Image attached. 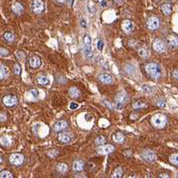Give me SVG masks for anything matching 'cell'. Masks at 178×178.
Segmentation results:
<instances>
[{
	"mask_svg": "<svg viewBox=\"0 0 178 178\" xmlns=\"http://www.w3.org/2000/svg\"><path fill=\"white\" fill-rule=\"evenodd\" d=\"M41 59H40L39 56H36V55H33V56H30L29 58V65L31 66L32 68H38L41 66Z\"/></svg>",
	"mask_w": 178,
	"mask_h": 178,
	"instance_id": "cell-14",
	"label": "cell"
},
{
	"mask_svg": "<svg viewBox=\"0 0 178 178\" xmlns=\"http://www.w3.org/2000/svg\"><path fill=\"white\" fill-rule=\"evenodd\" d=\"M115 101H116L119 108H121V105L125 104V103H127V101H128V95L125 92H123V91H121V92H119L118 94L116 95Z\"/></svg>",
	"mask_w": 178,
	"mask_h": 178,
	"instance_id": "cell-10",
	"label": "cell"
},
{
	"mask_svg": "<svg viewBox=\"0 0 178 178\" xmlns=\"http://www.w3.org/2000/svg\"><path fill=\"white\" fill-rule=\"evenodd\" d=\"M44 7H45V5H44V2L42 0H33L31 4L32 11L35 14H41L44 11Z\"/></svg>",
	"mask_w": 178,
	"mask_h": 178,
	"instance_id": "cell-8",
	"label": "cell"
},
{
	"mask_svg": "<svg viewBox=\"0 0 178 178\" xmlns=\"http://www.w3.org/2000/svg\"><path fill=\"white\" fill-rule=\"evenodd\" d=\"M155 1H156V2H159V1H161V0H155Z\"/></svg>",
	"mask_w": 178,
	"mask_h": 178,
	"instance_id": "cell-49",
	"label": "cell"
},
{
	"mask_svg": "<svg viewBox=\"0 0 178 178\" xmlns=\"http://www.w3.org/2000/svg\"><path fill=\"white\" fill-rule=\"evenodd\" d=\"M0 52H1V56H2V57H3V56H7L8 54H9L8 50L5 49V48H3V47L0 48Z\"/></svg>",
	"mask_w": 178,
	"mask_h": 178,
	"instance_id": "cell-36",
	"label": "cell"
},
{
	"mask_svg": "<svg viewBox=\"0 0 178 178\" xmlns=\"http://www.w3.org/2000/svg\"><path fill=\"white\" fill-rule=\"evenodd\" d=\"M72 169L74 171H82L84 169V162L82 160L74 161L73 165H72Z\"/></svg>",
	"mask_w": 178,
	"mask_h": 178,
	"instance_id": "cell-20",
	"label": "cell"
},
{
	"mask_svg": "<svg viewBox=\"0 0 178 178\" xmlns=\"http://www.w3.org/2000/svg\"><path fill=\"white\" fill-rule=\"evenodd\" d=\"M37 82L40 85H48L49 84V79H48L47 76L44 75H38L37 76Z\"/></svg>",
	"mask_w": 178,
	"mask_h": 178,
	"instance_id": "cell-23",
	"label": "cell"
},
{
	"mask_svg": "<svg viewBox=\"0 0 178 178\" xmlns=\"http://www.w3.org/2000/svg\"><path fill=\"white\" fill-rule=\"evenodd\" d=\"M105 142H106V138H105L104 136H99L95 139V143H96V145H103Z\"/></svg>",
	"mask_w": 178,
	"mask_h": 178,
	"instance_id": "cell-29",
	"label": "cell"
},
{
	"mask_svg": "<svg viewBox=\"0 0 178 178\" xmlns=\"http://www.w3.org/2000/svg\"><path fill=\"white\" fill-rule=\"evenodd\" d=\"M141 157L147 162H153L157 159V155L154 151L149 150V149H145L141 152Z\"/></svg>",
	"mask_w": 178,
	"mask_h": 178,
	"instance_id": "cell-7",
	"label": "cell"
},
{
	"mask_svg": "<svg viewBox=\"0 0 178 178\" xmlns=\"http://www.w3.org/2000/svg\"><path fill=\"white\" fill-rule=\"evenodd\" d=\"M54 1L57 4H59V5H64V4H67L70 0H54Z\"/></svg>",
	"mask_w": 178,
	"mask_h": 178,
	"instance_id": "cell-37",
	"label": "cell"
},
{
	"mask_svg": "<svg viewBox=\"0 0 178 178\" xmlns=\"http://www.w3.org/2000/svg\"><path fill=\"white\" fill-rule=\"evenodd\" d=\"M9 162L13 166H20L24 162V156L20 153H13L9 156Z\"/></svg>",
	"mask_w": 178,
	"mask_h": 178,
	"instance_id": "cell-3",
	"label": "cell"
},
{
	"mask_svg": "<svg viewBox=\"0 0 178 178\" xmlns=\"http://www.w3.org/2000/svg\"><path fill=\"white\" fill-rule=\"evenodd\" d=\"M104 104H105V105H106V106H107V107H109V108H110V109H111V110H112V109H113V108H112V106H111V105H110V104H109V102H106V101H104Z\"/></svg>",
	"mask_w": 178,
	"mask_h": 178,
	"instance_id": "cell-47",
	"label": "cell"
},
{
	"mask_svg": "<svg viewBox=\"0 0 178 178\" xmlns=\"http://www.w3.org/2000/svg\"><path fill=\"white\" fill-rule=\"evenodd\" d=\"M145 70H146V73L153 79L157 80L161 77V68L157 63L152 62V63L147 64Z\"/></svg>",
	"mask_w": 178,
	"mask_h": 178,
	"instance_id": "cell-1",
	"label": "cell"
},
{
	"mask_svg": "<svg viewBox=\"0 0 178 178\" xmlns=\"http://www.w3.org/2000/svg\"><path fill=\"white\" fill-rule=\"evenodd\" d=\"M7 74H8V68L5 65L1 64L0 65V79L3 80L7 76Z\"/></svg>",
	"mask_w": 178,
	"mask_h": 178,
	"instance_id": "cell-26",
	"label": "cell"
},
{
	"mask_svg": "<svg viewBox=\"0 0 178 178\" xmlns=\"http://www.w3.org/2000/svg\"><path fill=\"white\" fill-rule=\"evenodd\" d=\"M11 9L16 15H21L24 11V7L21 3H18V2H14L11 5Z\"/></svg>",
	"mask_w": 178,
	"mask_h": 178,
	"instance_id": "cell-15",
	"label": "cell"
},
{
	"mask_svg": "<svg viewBox=\"0 0 178 178\" xmlns=\"http://www.w3.org/2000/svg\"><path fill=\"white\" fill-rule=\"evenodd\" d=\"M113 140H114L116 143H119V144H121V143H123V142H124V140H125L124 134H122V133H120V132L114 133V135H113Z\"/></svg>",
	"mask_w": 178,
	"mask_h": 178,
	"instance_id": "cell-21",
	"label": "cell"
},
{
	"mask_svg": "<svg viewBox=\"0 0 178 178\" xmlns=\"http://www.w3.org/2000/svg\"><path fill=\"white\" fill-rule=\"evenodd\" d=\"M112 177H117V178L122 177V169L118 168L117 170H115V172H114V174H113Z\"/></svg>",
	"mask_w": 178,
	"mask_h": 178,
	"instance_id": "cell-33",
	"label": "cell"
},
{
	"mask_svg": "<svg viewBox=\"0 0 178 178\" xmlns=\"http://www.w3.org/2000/svg\"><path fill=\"white\" fill-rule=\"evenodd\" d=\"M98 79H99V81L104 84H111L113 82V77L110 74H107V73L100 74V75L98 76Z\"/></svg>",
	"mask_w": 178,
	"mask_h": 178,
	"instance_id": "cell-16",
	"label": "cell"
},
{
	"mask_svg": "<svg viewBox=\"0 0 178 178\" xmlns=\"http://www.w3.org/2000/svg\"><path fill=\"white\" fill-rule=\"evenodd\" d=\"M67 169H68V166L65 164V163H59V164L57 165V171L59 173L64 174V173H66Z\"/></svg>",
	"mask_w": 178,
	"mask_h": 178,
	"instance_id": "cell-27",
	"label": "cell"
},
{
	"mask_svg": "<svg viewBox=\"0 0 178 178\" xmlns=\"http://www.w3.org/2000/svg\"><path fill=\"white\" fill-rule=\"evenodd\" d=\"M14 73L16 75H20L21 74V68H20V65L18 63H15V65H14Z\"/></svg>",
	"mask_w": 178,
	"mask_h": 178,
	"instance_id": "cell-32",
	"label": "cell"
},
{
	"mask_svg": "<svg viewBox=\"0 0 178 178\" xmlns=\"http://www.w3.org/2000/svg\"><path fill=\"white\" fill-rule=\"evenodd\" d=\"M169 161H170L173 165L178 166V153H174V154L170 155V157H169Z\"/></svg>",
	"mask_w": 178,
	"mask_h": 178,
	"instance_id": "cell-28",
	"label": "cell"
},
{
	"mask_svg": "<svg viewBox=\"0 0 178 178\" xmlns=\"http://www.w3.org/2000/svg\"><path fill=\"white\" fill-rule=\"evenodd\" d=\"M81 26L83 28H86L87 27V24H86V20L85 19H81Z\"/></svg>",
	"mask_w": 178,
	"mask_h": 178,
	"instance_id": "cell-41",
	"label": "cell"
},
{
	"mask_svg": "<svg viewBox=\"0 0 178 178\" xmlns=\"http://www.w3.org/2000/svg\"><path fill=\"white\" fill-rule=\"evenodd\" d=\"M68 127V122L66 120H59L54 124V131L56 132H61V131L65 130L66 128Z\"/></svg>",
	"mask_w": 178,
	"mask_h": 178,
	"instance_id": "cell-13",
	"label": "cell"
},
{
	"mask_svg": "<svg viewBox=\"0 0 178 178\" xmlns=\"http://www.w3.org/2000/svg\"><path fill=\"white\" fill-rule=\"evenodd\" d=\"M30 93H31L33 97H38V95H39V91L36 90V89H31V90H30Z\"/></svg>",
	"mask_w": 178,
	"mask_h": 178,
	"instance_id": "cell-39",
	"label": "cell"
},
{
	"mask_svg": "<svg viewBox=\"0 0 178 178\" xmlns=\"http://www.w3.org/2000/svg\"><path fill=\"white\" fill-rule=\"evenodd\" d=\"M172 75H173V77H174L175 79L178 80V69L177 70H174V71H173Z\"/></svg>",
	"mask_w": 178,
	"mask_h": 178,
	"instance_id": "cell-42",
	"label": "cell"
},
{
	"mask_svg": "<svg viewBox=\"0 0 178 178\" xmlns=\"http://www.w3.org/2000/svg\"><path fill=\"white\" fill-rule=\"evenodd\" d=\"M159 177H169V175L166 174V173H160V174H159Z\"/></svg>",
	"mask_w": 178,
	"mask_h": 178,
	"instance_id": "cell-46",
	"label": "cell"
},
{
	"mask_svg": "<svg viewBox=\"0 0 178 178\" xmlns=\"http://www.w3.org/2000/svg\"><path fill=\"white\" fill-rule=\"evenodd\" d=\"M69 107H70V109H76L78 107V104L77 103H75V102H71L70 103V105H69Z\"/></svg>",
	"mask_w": 178,
	"mask_h": 178,
	"instance_id": "cell-40",
	"label": "cell"
},
{
	"mask_svg": "<svg viewBox=\"0 0 178 178\" xmlns=\"http://www.w3.org/2000/svg\"><path fill=\"white\" fill-rule=\"evenodd\" d=\"M142 90L144 91V92H146V93H151V92H152V89L149 87V86H146V85H143L142 86Z\"/></svg>",
	"mask_w": 178,
	"mask_h": 178,
	"instance_id": "cell-38",
	"label": "cell"
},
{
	"mask_svg": "<svg viewBox=\"0 0 178 178\" xmlns=\"http://www.w3.org/2000/svg\"><path fill=\"white\" fill-rule=\"evenodd\" d=\"M72 139H73V136L69 132H60L58 134V140L62 143H69Z\"/></svg>",
	"mask_w": 178,
	"mask_h": 178,
	"instance_id": "cell-12",
	"label": "cell"
},
{
	"mask_svg": "<svg viewBox=\"0 0 178 178\" xmlns=\"http://www.w3.org/2000/svg\"><path fill=\"white\" fill-rule=\"evenodd\" d=\"M152 47H153V49H154V51H156L157 53H164V52H166V49H167L165 42L161 39H155L154 41H153Z\"/></svg>",
	"mask_w": 178,
	"mask_h": 178,
	"instance_id": "cell-6",
	"label": "cell"
},
{
	"mask_svg": "<svg viewBox=\"0 0 178 178\" xmlns=\"http://www.w3.org/2000/svg\"><path fill=\"white\" fill-rule=\"evenodd\" d=\"M132 107L133 108H141V107H144V104H143L142 102H135V103H133V105H132Z\"/></svg>",
	"mask_w": 178,
	"mask_h": 178,
	"instance_id": "cell-35",
	"label": "cell"
},
{
	"mask_svg": "<svg viewBox=\"0 0 178 178\" xmlns=\"http://www.w3.org/2000/svg\"><path fill=\"white\" fill-rule=\"evenodd\" d=\"M0 177L1 178H12L13 177V175H12V173H10L9 171H1V173H0Z\"/></svg>",
	"mask_w": 178,
	"mask_h": 178,
	"instance_id": "cell-30",
	"label": "cell"
},
{
	"mask_svg": "<svg viewBox=\"0 0 178 178\" xmlns=\"http://www.w3.org/2000/svg\"><path fill=\"white\" fill-rule=\"evenodd\" d=\"M103 47H104V42H103L102 39H99L98 41H97V48H98V50H102Z\"/></svg>",
	"mask_w": 178,
	"mask_h": 178,
	"instance_id": "cell-34",
	"label": "cell"
},
{
	"mask_svg": "<svg viewBox=\"0 0 178 178\" xmlns=\"http://www.w3.org/2000/svg\"><path fill=\"white\" fill-rule=\"evenodd\" d=\"M114 151V146L110 144H103L100 145V147L97 148V153L101 155H106V154H110Z\"/></svg>",
	"mask_w": 178,
	"mask_h": 178,
	"instance_id": "cell-9",
	"label": "cell"
},
{
	"mask_svg": "<svg viewBox=\"0 0 178 178\" xmlns=\"http://www.w3.org/2000/svg\"><path fill=\"white\" fill-rule=\"evenodd\" d=\"M2 102H3V104L5 105V106L13 107L18 104V98L15 95L8 94V95H5V96L2 98Z\"/></svg>",
	"mask_w": 178,
	"mask_h": 178,
	"instance_id": "cell-5",
	"label": "cell"
},
{
	"mask_svg": "<svg viewBox=\"0 0 178 178\" xmlns=\"http://www.w3.org/2000/svg\"><path fill=\"white\" fill-rule=\"evenodd\" d=\"M167 43L170 47L177 48L178 47V37L174 35H170L167 37Z\"/></svg>",
	"mask_w": 178,
	"mask_h": 178,
	"instance_id": "cell-17",
	"label": "cell"
},
{
	"mask_svg": "<svg viewBox=\"0 0 178 178\" xmlns=\"http://www.w3.org/2000/svg\"><path fill=\"white\" fill-rule=\"evenodd\" d=\"M161 11L164 13V15L169 16L172 12V5L170 3H164L161 6Z\"/></svg>",
	"mask_w": 178,
	"mask_h": 178,
	"instance_id": "cell-18",
	"label": "cell"
},
{
	"mask_svg": "<svg viewBox=\"0 0 178 178\" xmlns=\"http://www.w3.org/2000/svg\"><path fill=\"white\" fill-rule=\"evenodd\" d=\"M151 123L156 128H164L167 124V117L162 113H156L155 115H153Z\"/></svg>",
	"mask_w": 178,
	"mask_h": 178,
	"instance_id": "cell-2",
	"label": "cell"
},
{
	"mask_svg": "<svg viewBox=\"0 0 178 178\" xmlns=\"http://www.w3.org/2000/svg\"><path fill=\"white\" fill-rule=\"evenodd\" d=\"M83 53L86 58H90L92 55V45H88V44H84L83 48Z\"/></svg>",
	"mask_w": 178,
	"mask_h": 178,
	"instance_id": "cell-22",
	"label": "cell"
},
{
	"mask_svg": "<svg viewBox=\"0 0 178 178\" xmlns=\"http://www.w3.org/2000/svg\"><path fill=\"white\" fill-rule=\"evenodd\" d=\"M0 115H1V122H3V121H5V120H6V115L4 114L3 112H1V114H0Z\"/></svg>",
	"mask_w": 178,
	"mask_h": 178,
	"instance_id": "cell-43",
	"label": "cell"
},
{
	"mask_svg": "<svg viewBox=\"0 0 178 178\" xmlns=\"http://www.w3.org/2000/svg\"><path fill=\"white\" fill-rule=\"evenodd\" d=\"M17 57L19 58V59H22V58H23V53H22V52H17Z\"/></svg>",
	"mask_w": 178,
	"mask_h": 178,
	"instance_id": "cell-45",
	"label": "cell"
},
{
	"mask_svg": "<svg viewBox=\"0 0 178 178\" xmlns=\"http://www.w3.org/2000/svg\"><path fill=\"white\" fill-rule=\"evenodd\" d=\"M146 26L149 30L153 31V30H157L160 26V20L156 16H151L147 19L146 21Z\"/></svg>",
	"mask_w": 178,
	"mask_h": 178,
	"instance_id": "cell-4",
	"label": "cell"
},
{
	"mask_svg": "<svg viewBox=\"0 0 178 178\" xmlns=\"http://www.w3.org/2000/svg\"><path fill=\"white\" fill-rule=\"evenodd\" d=\"M113 2H115V3H119V2H121V0H113Z\"/></svg>",
	"mask_w": 178,
	"mask_h": 178,
	"instance_id": "cell-48",
	"label": "cell"
},
{
	"mask_svg": "<svg viewBox=\"0 0 178 178\" xmlns=\"http://www.w3.org/2000/svg\"><path fill=\"white\" fill-rule=\"evenodd\" d=\"M155 104L159 107H165V100L163 98H159L155 101Z\"/></svg>",
	"mask_w": 178,
	"mask_h": 178,
	"instance_id": "cell-31",
	"label": "cell"
},
{
	"mask_svg": "<svg viewBox=\"0 0 178 178\" xmlns=\"http://www.w3.org/2000/svg\"><path fill=\"white\" fill-rule=\"evenodd\" d=\"M3 38L5 39V41L8 42V43H12V42L14 41V39H15V36H14V34L11 33V32H5V33L3 34Z\"/></svg>",
	"mask_w": 178,
	"mask_h": 178,
	"instance_id": "cell-24",
	"label": "cell"
},
{
	"mask_svg": "<svg viewBox=\"0 0 178 178\" xmlns=\"http://www.w3.org/2000/svg\"><path fill=\"white\" fill-rule=\"evenodd\" d=\"M48 155H49V156H52V157H55L56 155H57V153L54 152V150H52V152H48Z\"/></svg>",
	"mask_w": 178,
	"mask_h": 178,
	"instance_id": "cell-44",
	"label": "cell"
},
{
	"mask_svg": "<svg viewBox=\"0 0 178 178\" xmlns=\"http://www.w3.org/2000/svg\"><path fill=\"white\" fill-rule=\"evenodd\" d=\"M69 95L72 98H78L80 96V91L76 87H71L69 88Z\"/></svg>",
	"mask_w": 178,
	"mask_h": 178,
	"instance_id": "cell-25",
	"label": "cell"
},
{
	"mask_svg": "<svg viewBox=\"0 0 178 178\" xmlns=\"http://www.w3.org/2000/svg\"><path fill=\"white\" fill-rule=\"evenodd\" d=\"M122 29L124 30V32L127 34L132 33L133 30H134V23H133V21H131V20H129V19L124 20V21L122 22Z\"/></svg>",
	"mask_w": 178,
	"mask_h": 178,
	"instance_id": "cell-11",
	"label": "cell"
},
{
	"mask_svg": "<svg viewBox=\"0 0 178 178\" xmlns=\"http://www.w3.org/2000/svg\"><path fill=\"white\" fill-rule=\"evenodd\" d=\"M138 54L142 59H147L149 57V55H150V51H149L148 48L144 46V47H141L138 50Z\"/></svg>",
	"mask_w": 178,
	"mask_h": 178,
	"instance_id": "cell-19",
	"label": "cell"
}]
</instances>
